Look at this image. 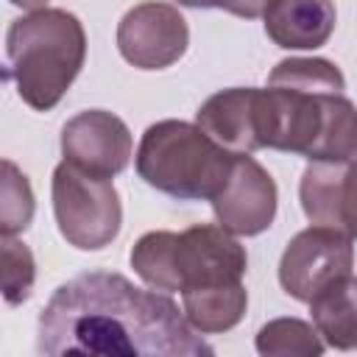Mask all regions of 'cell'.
<instances>
[{
  "label": "cell",
  "mask_w": 357,
  "mask_h": 357,
  "mask_svg": "<svg viewBox=\"0 0 357 357\" xmlns=\"http://www.w3.org/2000/svg\"><path fill=\"white\" fill-rule=\"evenodd\" d=\"M36 351L89 357H201L215 349L195 335L165 290H145L123 273L89 271L59 284L39 315Z\"/></svg>",
  "instance_id": "cell-1"
},
{
  "label": "cell",
  "mask_w": 357,
  "mask_h": 357,
  "mask_svg": "<svg viewBox=\"0 0 357 357\" xmlns=\"http://www.w3.org/2000/svg\"><path fill=\"white\" fill-rule=\"evenodd\" d=\"M6 78L36 112H50L78 78L86 59V33L75 14L39 8L14 20L6 31Z\"/></svg>",
  "instance_id": "cell-2"
},
{
  "label": "cell",
  "mask_w": 357,
  "mask_h": 357,
  "mask_svg": "<svg viewBox=\"0 0 357 357\" xmlns=\"http://www.w3.org/2000/svg\"><path fill=\"white\" fill-rule=\"evenodd\" d=\"M134 273L165 293H184L243 282L248 254L220 223H195L184 231H145L131 254Z\"/></svg>",
  "instance_id": "cell-3"
},
{
  "label": "cell",
  "mask_w": 357,
  "mask_h": 357,
  "mask_svg": "<svg viewBox=\"0 0 357 357\" xmlns=\"http://www.w3.org/2000/svg\"><path fill=\"white\" fill-rule=\"evenodd\" d=\"M262 148L310 162H349L357 156V109L346 92L268 84L262 89Z\"/></svg>",
  "instance_id": "cell-4"
},
{
  "label": "cell",
  "mask_w": 357,
  "mask_h": 357,
  "mask_svg": "<svg viewBox=\"0 0 357 357\" xmlns=\"http://www.w3.org/2000/svg\"><path fill=\"white\" fill-rule=\"evenodd\" d=\"M234 159V151L187 120L148 126L134 153L139 178L178 201H212L226 187Z\"/></svg>",
  "instance_id": "cell-5"
},
{
  "label": "cell",
  "mask_w": 357,
  "mask_h": 357,
  "mask_svg": "<svg viewBox=\"0 0 357 357\" xmlns=\"http://www.w3.org/2000/svg\"><path fill=\"white\" fill-rule=\"evenodd\" d=\"M50 195L56 226L70 245L98 251L120 234L123 204L112 178L84 173L61 159L53 170Z\"/></svg>",
  "instance_id": "cell-6"
},
{
  "label": "cell",
  "mask_w": 357,
  "mask_h": 357,
  "mask_svg": "<svg viewBox=\"0 0 357 357\" xmlns=\"http://www.w3.org/2000/svg\"><path fill=\"white\" fill-rule=\"evenodd\" d=\"M351 265L354 240L340 229L312 223L284 245L279 259V284L290 298L310 304V298L326 284L351 273Z\"/></svg>",
  "instance_id": "cell-7"
},
{
  "label": "cell",
  "mask_w": 357,
  "mask_h": 357,
  "mask_svg": "<svg viewBox=\"0 0 357 357\" xmlns=\"http://www.w3.org/2000/svg\"><path fill=\"white\" fill-rule=\"evenodd\" d=\"M190 45V28L170 3L148 0L123 14L117 22V50L139 70H165L176 64Z\"/></svg>",
  "instance_id": "cell-8"
},
{
  "label": "cell",
  "mask_w": 357,
  "mask_h": 357,
  "mask_svg": "<svg viewBox=\"0 0 357 357\" xmlns=\"http://www.w3.org/2000/svg\"><path fill=\"white\" fill-rule=\"evenodd\" d=\"M134 139L128 126L103 109H86L61 128V156L84 173L112 178L131 162Z\"/></svg>",
  "instance_id": "cell-9"
},
{
  "label": "cell",
  "mask_w": 357,
  "mask_h": 357,
  "mask_svg": "<svg viewBox=\"0 0 357 357\" xmlns=\"http://www.w3.org/2000/svg\"><path fill=\"white\" fill-rule=\"evenodd\" d=\"M276 181L251 156L237 153L226 187L209 201L218 223L237 237L262 234L276 218Z\"/></svg>",
  "instance_id": "cell-10"
},
{
  "label": "cell",
  "mask_w": 357,
  "mask_h": 357,
  "mask_svg": "<svg viewBox=\"0 0 357 357\" xmlns=\"http://www.w3.org/2000/svg\"><path fill=\"white\" fill-rule=\"evenodd\" d=\"M298 201L310 223L340 229L357 240V156L349 162H312L301 173Z\"/></svg>",
  "instance_id": "cell-11"
},
{
  "label": "cell",
  "mask_w": 357,
  "mask_h": 357,
  "mask_svg": "<svg viewBox=\"0 0 357 357\" xmlns=\"http://www.w3.org/2000/svg\"><path fill=\"white\" fill-rule=\"evenodd\" d=\"M195 123L234 153L262 151V89H220L201 103V109L195 112Z\"/></svg>",
  "instance_id": "cell-12"
},
{
  "label": "cell",
  "mask_w": 357,
  "mask_h": 357,
  "mask_svg": "<svg viewBox=\"0 0 357 357\" xmlns=\"http://www.w3.org/2000/svg\"><path fill=\"white\" fill-rule=\"evenodd\" d=\"M262 20L273 45L284 50H318L329 42L337 11L332 0H271Z\"/></svg>",
  "instance_id": "cell-13"
},
{
  "label": "cell",
  "mask_w": 357,
  "mask_h": 357,
  "mask_svg": "<svg viewBox=\"0 0 357 357\" xmlns=\"http://www.w3.org/2000/svg\"><path fill=\"white\" fill-rule=\"evenodd\" d=\"M310 315L326 346L357 349V276L346 273L310 298Z\"/></svg>",
  "instance_id": "cell-14"
},
{
  "label": "cell",
  "mask_w": 357,
  "mask_h": 357,
  "mask_svg": "<svg viewBox=\"0 0 357 357\" xmlns=\"http://www.w3.org/2000/svg\"><path fill=\"white\" fill-rule=\"evenodd\" d=\"M245 307H248V293L243 282L181 293V310L190 326L201 335H218L234 329L243 321Z\"/></svg>",
  "instance_id": "cell-15"
},
{
  "label": "cell",
  "mask_w": 357,
  "mask_h": 357,
  "mask_svg": "<svg viewBox=\"0 0 357 357\" xmlns=\"http://www.w3.org/2000/svg\"><path fill=\"white\" fill-rule=\"evenodd\" d=\"M254 346L262 357H321L326 343L315 324L301 318H273L257 332Z\"/></svg>",
  "instance_id": "cell-16"
},
{
  "label": "cell",
  "mask_w": 357,
  "mask_h": 357,
  "mask_svg": "<svg viewBox=\"0 0 357 357\" xmlns=\"http://www.w3.org/2000/svg\"><path fill=\"white\" fill-rule=\"evenodd\" d=\"M268 84L312 89V92H346V81H343V73L337 70V64L329 59H318V56L282 59L271 70Z\"/></svg>",
  "instance_id": "cell-17"
},
{
  "label": "cell",
  "mask_w": 357,
  "mask_h": 357,
  "mask_svg": "<svg viewBox=\"0 0 357 357\" xmlns=\"http://www.w3.org/2000/svg\"><path fill=\"white\" fill-rule=\"evenodd\" d=\"M33 218V192L28 176L11 162L3 159V181H0V231L20 234L31 226Z\"/></svg>",
  "instance_id": "cell-18"
},
{
  "label": "cell",
  "mask_w": 357,
  "mask_h": 357,
  "mask_svg": "<svg viewBox=\"0 0 357 357\" xmlns=\"http://www.w3.org/2000/svg\"><path fill=\"white\" fill-rule=\"evenodd\" d=\"M36 279V262L25 243L17 240V234H3V296L6 301L22 304Z\"/></svg>",
  "instance_id": "cell-19"
},
{
  "label": "cell",
  "mask_w": 357,
  "mask_h": 357,
  "mask_svg": "<svg viewBox=\"0 0 357 357\" xmlns=\"http://www.w3.org/2000/svg\"><path fill=\"white\" fill-rule=\"evenodd\" d=\"M271 0H223V11L234 14V17H245V20H257L265 14Z\"/></svg>",
  "instance_id": "cell-20"
},
{
  "label": "cell",
  "mask_w": 357,
  "mask_h": 357,
  "mask_svg": "<svg viewBox=\"0 0 357 357\" xmlns=\"http://www.w3.org/2000/svg\"><path fill=\"white\" fill-rule=\"evenodd\" d=\"M181 6H190V8H220L223 0H176Z\"/></svg>",
  "instance_id": "cell-21"
},
{
  "label": "cell",
  "mask_w": 357,
  "mask_h": 357,
  "mask_svg": "<svg viewBox=\"0 0 357 357\" xmlns=\"http://www.w3.org/2000/svg\"><path fill=\"white\" fill-rule=\"evenodd\" d=\"M8 3L17 6V8H28V11H39V8L47 6V0H8Z\"/></svg>",
  "instance_id": "cell-22"
}]
</instances>
